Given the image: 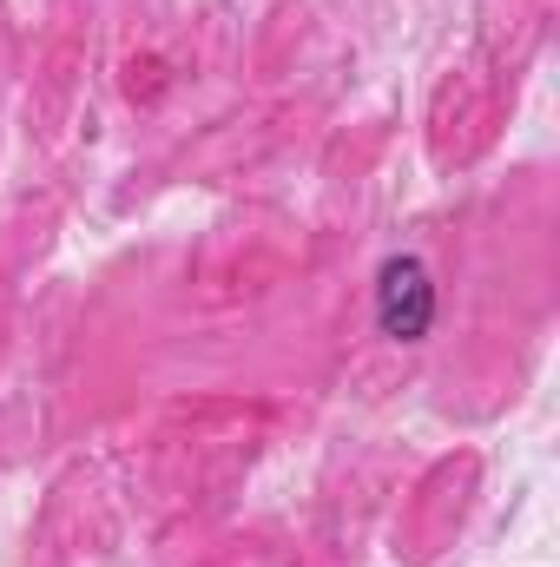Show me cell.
Returning a JSON list of instances; mask_svg holds the SVG:
<instances>
[{"instance_id":"1","label":"cell","mask_w":560,"mask_h":567,"mask_svg":"<svg viewBox=\"0 0 560 567\" xmlns=\"http://www.w3.org/2000/svg\"><path fill=\"white\" fill-rule=\"evenodd\" d=\"M376 323L396 343H422L435 330V278H428L422 258L403 251V258L383 265V278H376Z\"/></svg>"}]
</instances>
